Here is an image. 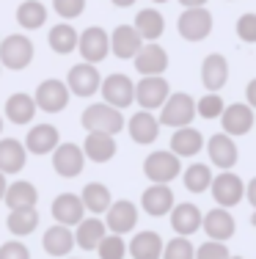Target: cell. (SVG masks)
Instances as JSON below:
<instances>
[{"mask_svg": "<svg viewBox=\"0 0 256 259\" xmlns=\"http://www.w3.org/2000/svg\"><path fill=\"white\" fill-rule=\"evenodd\" d=\"M237 36L245 45H256V14L253 11H245V14L237 20Z\"/></svg>", "mask_w": 256, "mask_h": 259, "instance_id": "cell-43", "label": "cell"}, {"mask_svg": "<svg viewBox=\"0 0 256 259\" xmlns=\"http://www.w3.org/2000/svg\"><path fill=\"white\" fill-rule=\"evenodd\" d=\"M143 45L146 41L141 39V33L135 30V25H119V28H113V33H111V53L121 61L135 58Z\"/></svg>", "mask_w": 256, "mask_h": 259, "instance_id": "cell-23", "label": "cell"}, {"mask_svg": "<svg viewBox=\"0 0 256 259\" xmlns=\"http://www.w3.org/2000/svg\"><path fill=\"white\" fill-rule=\"evenodd\" d=\"M182 9H198V6H207V0H179Z\"/></svg>", "mask_w": 256, "mask_h": 259, "instance_id": "cell-48", "label": "cell"}, {"mask_svg": "<svg viewBox=\"0 0 256 259\" xmlns=\"http://www.w3.org/2000/svg\"><path fill=\"white\" fill-rule=\"evenodd\" d=\"M163 248H166L163 237L151 229L138 232L135 237L127 243V254L132 259H163Z\"/></svg>", "mask_w": 256, "mask_h": 259, "instance_id": "cell-30", "label": "cell"}, {"mask_svg": "<svg viewBox=\"0 0 256 259\" xmlns=\"http://www.w3.org/2000/svg\"><path fill=\"white\" fill-rule=\"evenodd\" d=\"M229 248L226 243H218V240H207L204 245L196 248V259H229Z\"/></svg>", "mask_w": 256, "mask_h": 259, "instance_id": "cell-44", "label": "cell"}, {"mask_svg": "<svg viewBox=\"0 0 256 259\" xmlns=\"http://www.w3.org/2000/svg\"><path fill=\"white\" fill-rule=\"evenodd\" d=\"M143 174L151 185H171L182 174V157L171 149H157L143 160Z\"/></svg>", "mask_w": 256, "mask_h": 259, "instance_id": "cell-4", "label": "cell"}, {"mask_svg": "<svg viewBox=\"0 0 256 259\" xmlns=\"http://www.w3.org/2000/svg\"><path fill=\"white\" fill-rule=\"evenodd\" d=\"M0 138H3V116H0Z\"/></svg>", "mask_w": 256, "mask_h": 259, "instance_id": "cell-52", "label": "cell"}, {"mask_svg": "<svg viewBox=\"0 0 256 259\" xmlns=\"http://www.w3.org/2000/svg\"><path fill=\"white\" fill-rule=\"evenodd\" d=\"M245 100H248V105H251V108L256 110V77L245 85Z\"/></svg>", "mask_w": 256, "mask_h": 259, "instance_id": "cell-47", "label": "cell"}, {"mask_svg": "<svg viewBox=\"0 0 256 259\" xmlns=\"http://www.w3.org/2000/svg\"><path fill=\"white\" fill-rule=\"evenodd\" d=\"M3 204L9 207V209H17V207H36V204H39V190H36V185L28 182V180L9 182L6 196H3Z\"/></svg>", "mask_w": 256, "mask_h": 259, "instance_id": "cell-33", "label": "cell"}, {"mask_svg": "<svg viewBox=\"0 0 256 259\" xmlns=\"http://www.w3.org/2000/svg\"><path fill=\"white\" fill-rule=\"evenodd\" d=\"M105 226H108L111 234H121V237L130 234L138 226V207L132 204V201H127V199L113 201V204L108 207V212H105Z\"/></svg>", "mask_w": 256, "mask_h": 259, "instance_id": "cell-14", "label": "cell"}, {"mask_svg": "<svg viewBox=\"0 0 256 259\" xmlns=\"http://www.w3.org/2000/svg\"><path fill=\"white\" fill-rule=\"evenodd\" d=\"M251 224H253V229H256V209H253V215H251Z\"/></svg>", "mask_w": 256, "mask_h": 259, "instance_id": "cell-51", "label": "cell"}, {"mask_svg": "<svg viewBox=\"0 0 256 259\" xmlns=\"http://www.w3.org/2000/svg\"><path fill=\"white\" fill-rule=\"evenodd\" d=\"M229 3H231V0H229Z\"/></svg>", "mask_w": 256, "mask_h": 259, "instance_id": "cell-57", "label": "cell"}, {"mask_svg": "<svg viewBox=\"0 0 256 259\" xmlns=\"http://www.w3.org/2000/svg\"><path fill=\"white\" fill-rule=\"evenodd\" d=\"M127 133H130V138L135 141V144L149 146V144H155L157 135H160V121H157V116L151 113V110H138V113H132L130 121H127Z\"/></svg>", "mask_w": 256, "mask_h": 259, "instance_id": "cell-22", "label": "cell"}, {"mask_svg": "<svg viewBox=\"0 0 256 259\" xmlns=\"http://www.w3.org/2000/svg\"><path fill=\"white\" fill-rule=\"evenodd\" d=\"M113 6H119V9H130V6H135L138 0H111Z\"/></svg>", "mask_w": 256, "mask_h": 259, "instance_id": "cell-49", "label": "cell"}, {"mask_svg": "<svg viewBox=\"0 0 256 259\" xmlns=\"http://www.w3.org/2000/svg\"><path fill=\"white\" fill-rule=\"evenodd\" d=\"M212 11L207 6H198V9H185L176 20V30L185 41H204L207 36L212 33Z\"/></svg>", "mask_w": 256, "mask_h": 259, "instance_id": "cell-5", "label": "cell"}, {"mask_svg": "<svg viewBox=\"0 0 256 259\" xmlns=\"http://www.w3.org/2000/svg\"><path fill=\"white\" fill-rule=\"evenodd\" d=\"M99 94H102V102L124 110V108H130V105L135 102V83H132L127 75H121V72H113V75L102 77Z\"/></svg>", "mask_w": 256, "mask_h": 259, "instance_id": "cell-7", "label": "cell"}, {"mask_svg": "<svg viewBox=\"0 0 256 259\" xmlns=\"http://www.w3.org/2000/svg\"><path fill=\"white\" fill-rule=\"evenodd\" d=\"M33 55H36V47L25 33H9L0 39V66L3 69H11V72L28 69Z\"/></svg>", "mask_w": 256, "mask_h": 259, "instance_id": "cell-2", "label": "cell"}, {"mask_svg": "<svg viewBox=\"0 0 256 259\" xmlns=\"http://www.w3.org/2000/svg\"><path fill=\"white\" fill-rule=\"evenodd\" d=\"M6 229L14 234L17 240L33 234L36 229H39V209H36V207H17V209H9Z\"/></svg>", "mask_w": 256, "mask_h": 259, "instance_id": "cell-32", "label": "cell"}, {"mask_svg": "<svg viewBox=\"0 0 256 259\" xmlns=\"http://www.w3.org/2000/svg\"><path fill=\"white\" fill-rule=\"evenodd\" d=\"M132 25H135V30L141 33L143 41H157L163 33H166V17H163L157 9H151V6H149V9L138 11Z\"/></svg>", "mask_w": 256, "mask_h": 259, "instance_id": "cell-34", "label": "cell"}, {"mask_svg": "<svg viewBox=\"0 0 256 259\" xmlns=\"http://www.w3.org/2000/svg\"><path fill=\"white\" fill-rule=\"evenodd\" d=\"M0 72H3V66H0Z\"/></svg>", "mask_w": 256, "mask_h": 259, "instance_id": "cell-56", "label": "cell"}, {"mask_svg": "<svg viewBox=\"0 0 256 259\" xmlns=\"http://www.w3.org/2000/svg\"><path fill=\"white\" fill-rule=\"evenodd\" d=\"M80 124L85 133H108V135H119L121 130L127 127L124 113L119 108L108 102H91L88 108L83 110L80 116Z\"/></svg>", "mask_w": 256, "mask_h": 259, "instance_id": "cell-1", "label": "cell"}, {"mask_svg": "<svg viewBox=\"0 0 256 259\" xmlns=\"http://www.w3.org/2000/svg\"><path fill=\"white\" fill-rule=\"evenodd\" d=\"M204 149V135L196 127H179L171 135V152L176 157H196Z\"/></svg>", "mask_w": 256, "mask_h": 259, "instance_id": "cell-31", "label": "cell"}, {"mask_svg": "<svg viewBox=\"0 0 256 259\" xmlns=\"http://www.w3.org/2000/svg\"><path fill=\"white\" fill-rule=\"evenodd\" d=\"M221 124H223V133L237 138V135H248L256 124V113L248 102H234V105H226L221 113Z\"/></svg>", "mask_w": 256, "mask_h": 259, "instance_id": "cell-13", "label": "cell"}, {"mask_svg": "<svg viewBox=\"0 0 256 259\" xmlns=\"http://www.w3.org/2000/svg\"><path fill=\"white\" fill-rule=\"evenodd\" d=\"M96 254L99 259H124L127 256V243L121 234H111L108 232L105 237H102V243L96 245Z\"/></svg>", "mask_w": 256, "mask_h": 259, "instance_id": "cell-39", "label": "cell"}, {"mask_svg": "<svg viewBox=\"0 0 256 259\" xmlns=\"http://www.w3.org/2000/svg\"><path fill=\"white\" fill-rule=\"evenodd\" d=\"M174 204H176V199H174L171 185H149L141 196V209L146 215H151V218L168 215L171 209H174Z\"/></svg>", "mask_w": 256, "mask_h": 259, "instance_id": "cell-20", "label": "cell"}, {"mask_svg": "<svg viewBox=\"0 0 256 259\" xmlns=\"http://www.w3.org/2000/svg\"><path fill=\"white\" fill-rule=\"evenodd\" d=\"M168 97H171V85L163 75L141 77L135 83V102L141 105V110H160Z\"/></svg>", "mask_w": 256, "mask_h": 259, "instance_id": "cell-12", "label": "cell"}, {"mask_svg": "<svg viewBox=\"0 0 256 259\" xmlns=\"http://www.w3.org/2000/svg\"><path fill=\"white\" fill-rule=\"evenodd\" d=\"M182 182H185V188L190 193H204L212 185V168L207 163H193L182 171Z\"/></svg>", "mask_w": 256, "mask_h": 259, "instance_id": "cell-38", "label": "cell"}, {"mask_svg": "<svg viewBox=\"0 0 256 259\" xmlns=\"http://www.w3.org/2000/svg\"><path fill=\"white\" fill-rule=\"evenodd\" d=\"M53 11L64 22H72L85 11V0H53Z\"/></svg>", "mask_w": 256, "mask_h": 259, "instance_id": "cell-42", "label": "cell"}, {"mask_svg": "<svg viewBox=\"0 0 256 259\" xmlns=\"http://www.w3.org/2000/svg\"><path fill=\"white\" fill-rule=\"evenodd\" d=\"M6 188H9V180H6V174H0V201L6 196Z\"/></svg>", "mask_w": 256, "mask_h": 259, "instance_id": "cell-50", "label": "cell"}, {"mask_svg": "<svg viewBox=\"0 0 256 259\" xmlns=\"http://www.w3.org/2000/svg\"><path fill=\"white\" fill-rule=\"evenodd\" d=\"M168 215H171V229L179 234V237H190V234H196L201 229V221H204L201 209L196 204H190V201L174 204V209H171Z\"/></svg>", "mask_w": 256, "mask_h": 259, "instance_id": "cell-24", "label": "cell"}, {"mask_svg": "<svg viewBox=\"0 0 256 259\" xmlns=\"http://www.w3.org/2000/svg\"><path fill=\"white\" fill-rule=\"evenodd\" d=\"M41 248L47 251L50 256H69L72 248H75V232L69 226H61V224H53L50 229L41 234Z\"/></svg>", "mask_w": 256, "mask_h": 259, "instance_id": "cell-27", "label": "cell"}, {"mask_svg": "<svg viewBox=\"0 0 256 259\" xmlns=\"http://www.w3.org/2000/svg\"><path fill=\"white\" fill-rule=\"evenodd\" d=\"M33 100H36V108L44 110V113H61V110H66V105H69V85L58 77L41 80V83L36 85Z\"/></svg>", "mask_w": 256, "mask_h": 259, "instance_id": "cell-9", "label": "cell"}, {"mask_svg": "<svg viewBox=\"0 0 256 259\" xmlns=\"http://www.w3.org/2000/svg\"><path fill=\"white\" fill-rule=\"evenodd\" d=\"M223 108H226V102H223L221 94H210L207 91L201 100H196V116H201V119H221Z\"/></svg>", "mask_w": 256, "mask_h": 259, "instance_id": "cell-40", "label": "cell"}, {"mask_svg": "<svg viewBox=\"0 0 256 259\" xmlns=\"http://www.w3.org/2000/svg\"><path fill=\"white\" fill-rule=\"evenodd\" d=\"M3 113H6V119H9L11 124H30V121L36 119V113H39V108H36L33 94L17 91V94H11L9 100H6Z\"/></svg>", "mask_w": 256, "mask_h": 259, "instance_id": "cell-29", "label": "cell"}, {"mask_svg": "<svg viewBox=\"0 0 256 259\" xmlns=\"http://www.w3.org/2000/svg\"><path fill=\"white\" fill-rule=\"evenodd\" d=\"M0 259H30V248L22 240H9V243L0 245Z\"/></svg>", "mask_w": 256, "mask_h": 259, "instance_id": "cell-45", "label": "cell"}, {"mask_svg": "<svg viewBox=\"0 0 256 259\" xmlns=\"http://www.w3.org/2000/svg\"><path fill=\"white\" fill-rule=\"evenodd\" d=\"M108 234V226L99 215H88L75 226V245L83 251H96V245L102 243V237Z\"/></svg>", "mask_w": 256, "mask_h": 259, "instance_id": "cell-28", "label": "cell"}, {"mask_svg": "<svg viewBox=\"0 0 256 259\" xmlns=\"http://www.w3.org/2000/svg\"><path fill=\"white\" fill-rule=\"evenodd\" d=\"M47 22V6L41 0H22L17 6V25L22 30H39Z\"/></svg>", "mask_w": 256, "mask_h": 259, "instance_id": "cell-37", "label": "cell"}, {"mask_svg": "<svg viewBox=\"0 0 256 259\" xmlns=\"http://www.w3.org/2000/svg\"><path fill=\"white\" fill-rule=\"evenodd\" d=\"M196 119V100L185 91H176L171 94L166 105L160 108V127H171V130H179V127H190V121Z\"/></svg>", "mask_w": 256, "mask_h": 259, "instance_id": "cell-3", "label": "cell"}, {"mask_svg": "<svg viewBox=\"0 0 256 259\" xmlns=\"http://www.w3.org/2000/svg\"><path fill=\"white\" fill-rule=\"evenodd\" d=\"M28 163V149L17 138H0V174H20Z\"/></svg>", "mask_w": 256, "mask_h": 259, "instance_id": "cell-26", "label": "cell"}, {"mask_svg": "<svg viewBox=\"0 0 256 259\" xmlns=\"http://www.w3.org/2000/svg\"><path fill=\"white\" fill-rule=\"evenodd\" d=\"M53 171H56L58 177H64V180H75V177L83 174L85 168V155H83V146L80 144H61L56 146V152H53Z\"/></svg>", "mask_w": 256, "mask_h": 259, "instance_id": "cell-10", "label": "cell"}, {"mask_svg": "<svg viewBox=\"0 0 256 259\" xmlns=\"http://www.w3.org/2000/svg\"><path fill=\"white\" fill-rule=\"evenodd\" d=\"M77 39H80V33H77L75 25H69V22H58V25H53L50 33H47L50 50L58 53V55L75 53V50H77Z\"/></svg>", "mask_w": 256, "mask_h": 259, "instance_id": "cell-36", "label": "cell"}, {"mask_svg": "<svg viewBox=\"0 0 256 259\" xmlns=\"http://www.w3.org/2000/svg\"><path fill=\"white\" fill-rule=\"evenodd\" d=\"M201 229L207 232L210 240H218V243H226L229 237H234L237 232V224H234V215L229 212L226 207H215L204 215L201 221Z\"/></svg>", "mask_w": 256, "mask_h": 259, "instance_id": "cell-21", "label": "cell"}, {"mask_svg": "<svg viewBox=\"0 0 256 259\" xmlns=\"http://www.w3.org/2000/svg\"><path fill=\"white\" fill-rule=\"evenodd\" d=\"M204 146H207V155H210L212 165H218L221 171H231L237 165L240 152H237V144H234V138H231V135L218 133V135H212Z\"/></svg>", "mask_w": 256, "mask_h": 259, "instance_id": "cell-17", "label": "cell"}, {"mask_svg": "<svg viewBox=\"0 0 256 259\" xmlns=\"http://www.w3.org/2000/svg\"><path fill=\"white\" fill-rule=\"evenodd\" d=\"M229 259H242V256H229Z\"/></svg>", "mask_w": 256, "mask_h": 259, "instance_id": "cell-55", "label": "cell"}, {"mask_svg": "<svg viewBox=\"0 0 256 259\" xmlns=\"http://www.w3.org/2000/svg\"><path fill=\"white\" fill-rule=\"evenodd\" d=\"M119 152V144H116V135L108 133H85L83 141V155L91 163H108V160L116 157Z\"/></svg>", "mask_w": 256, "mask_h": 259, "instance_id": "cell-25", "label": "cell"}, {"mask_svg": "<svg viewBox=\"0 0 256 259\" xmlns=\"http://www.w3.org/2000/svg\"><path fill=\"white\" fill-rule=\"evenodd\" d=\"M80 199H83L85 212H91V215H105L108 207L113 204L111 190H108V185H102V182H88L83 188Z\"/></svg>", "mask_w": 256, "mask_h": 259, "instance_id": "cell-35", "label": "cell"}, {"mask_svg": "<svg viewBox=\"0 0 256 259\" xmlns=\"http://www.w3.org/2000/svg\"><path fill=\"white\" fill-rule=\"evenodd\" d=\"M212 199H215L218 207H237L242 199H245V182L234 174V171H221L218 177H212Z\"/></svg>", "mask_w": 256, "mask_h": 259, "instance_id": "cell-11", "label": "cell"}, {"mask_svg": "<svg viewBox=\"0 0 256 259\" xmlns=\"http://www.w3.org/2000/svg\"><path fill=\"white\" fill-rule=\"evenodd\" d=\"M77 53L85 64H102L111 55V33L99 25H88L77 39Z\"/></svg>", "mask_w": 256, "mask_h": 259, "instance_id": "cell-6", "label": "cell"}, {"mask_svg": "<svg viewBox=\"0 0 256 259\" xmlns=\"http://www.w3.org/2000/svg\"><path fill=\"white\" fill-rule=\"evenodd\" d=\"M64 83L69 85V94L88 100V97L99 94L102 75H99V69H96L94 64H85V61H80V64H75V66L69 69V75H66Z\"/></svg>", "mask_w": 256, "mask_h": 259, "instance_id": "cell-8", "label": "cell"}, {"mask_svg": "<svg viewBox=\"0 0 256 259\" xmlns=\"http://www.w3.org/2000/svg\"><path fill=\"white\" fill-rule=\"evenodd\" d=\"M245 199H248V204H251V207L256 209V177L245 185Z\"/></svg>", "mask_w": 256, "mask_h": 259, "instance_id": "cell-46", "label": "cell"}, {"mask_svg": "<svg viewBox=\"0 0 256 259\" xmlns=\"http://www.w3.org/2000/svg\"><path fill=\"white\" fill-rule=\"evenodd\" d=\"M163 259H196V248H193L190 237H179L168 240L166 248H163Z\"/></svg>", "mask_w": 256, "mask_h": 259, "instance_id": "cell-41", "label": "cell"}, {"mask_svg": "<svg viewBox=\"0 0 256 259\" xmlns=\"http://www.w3.org/2000/svg\"><path fill=\"white\" fill-rule=\"evenodd\" d=\"M64 259H80V256H64Z\"/></svg>", "mask_w": 256, "mask_h": 259, "instance_id": "cell-54", "label": "cell"}, {"mask_svg": "<svg viewBox=\"0 0 256 259\" xmlns=\"http://www.w3.org/2000/svg\"><path fill=\"white\" fill-rule=\"evenodd\" d=\"M61 144V133H58V127L56 124H33L28 130V135H25V149H28V155H53L56 152V146Z\"/></svg>", "mask_w": 256, "mask_h": 259, "instance_id": "cell-18", "label": "cell"}, {"mask_svg": "<svg viewBox=\"0 0 256 259\" xmlns=\"http://www.w3.org/2000/svg\"><path fill=\"white\" fill-rule=\"evenodd\" d=\"M151 3H168V0H151Z\"/></svg>", "mask_w": 256, "mask_h": 259, "instance_id": "cell-53", "label": "cell"}, {"mask_svg": "<svg viewBox=\"0 0 256 259\" xmlns=\"http://www.w3.org/2000/svg\"><path fill=\"white\" fill-rule=\"evenodd\" d=\"M132 61H135V69H138L141 77L166 75V69H168V53L163 50L157 41H146Z\"/></svg>", "mask_w": 256, "mask_h": 259, "instance_id": "cell-16", "label": "cell"}, {"mask_svg": "<svg viewBox=\"0 0 256 259\" xmlns=\"http://www.w3.org/2000/svg\"><path fill=\"white\" fill-rule=\"evenodd\" d=\"M201 83L210 94H218L229 83V61L221 53H210L201 61Z\"/></svg>", "mask_w": 256, "mask_h": 259, "instance_id": "cell-19", "label": "cell"}, {"mask_svg": "<svg viewBox=\"0 0 256 259\" xmlns=\"http://www.w3.org/2000/svg\"><path fill=\"white\" fill-rule=\"evenodd\" d=\"M50 212H53V218H56V224L69 226V229H75V226L85 218L83 199L77 193H58L56 199H53Z\"/></svg>", "mask_w": 256, "mask_h": 259, "instance_id": "cell-15", "label": "cell"}]
</instances>
